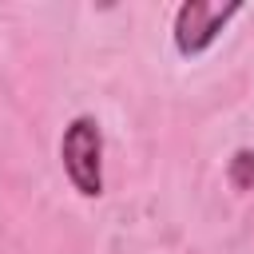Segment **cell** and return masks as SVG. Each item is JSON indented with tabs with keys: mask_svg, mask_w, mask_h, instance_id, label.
<instances>
[{
	"mask_svg": "<svg viewBox=\"0 0 254 254\" xmlns=\"http://www.w3.org/2000/svg\"><path fill=\"white\" fill-rule=\"evenodd\" d=\"M60 159H64V171H67L71 187L83 198L103 194V131H99V123L91 115H75L64 127Z\"/></svg>",
	"mask_w": 254,
	"mask_h": 254,
	"instance_id": "cell-1",
	"label": "cell"
},
{
	"mask_svg": "<svg viewBox=\"0 0 254 254\" xmlns=\"http://www.w3.org/2000/svg\"><path fill=\"white\" fill-rule=\"evenodd\" d=\"M238 12H242L238 0H226V4L187 0V4H179V12H175V52L187 56V60L190 56H202Z\"/></svg>",
	"mask_w": 254,
	"mask_h": 254,
	"instance_id": "cell-2",
	"label": "cell"
},
{
	"mask_svg": "<svg viewBox=\"0 0 254 254\" xmlns=\"http://www.w3.org/2000/svg\"><path fill=\"white\" fill-rule=\"evenodd\" d=\"M226 179H230L234 190H250V187H254V151H250V147H238V151L230 155Z\"/></svg>",
	"mask_w": 254,
	"mask_h": 254,
	"instance_id": "cell-3",
	"label": "cell"
}]
</instances>
